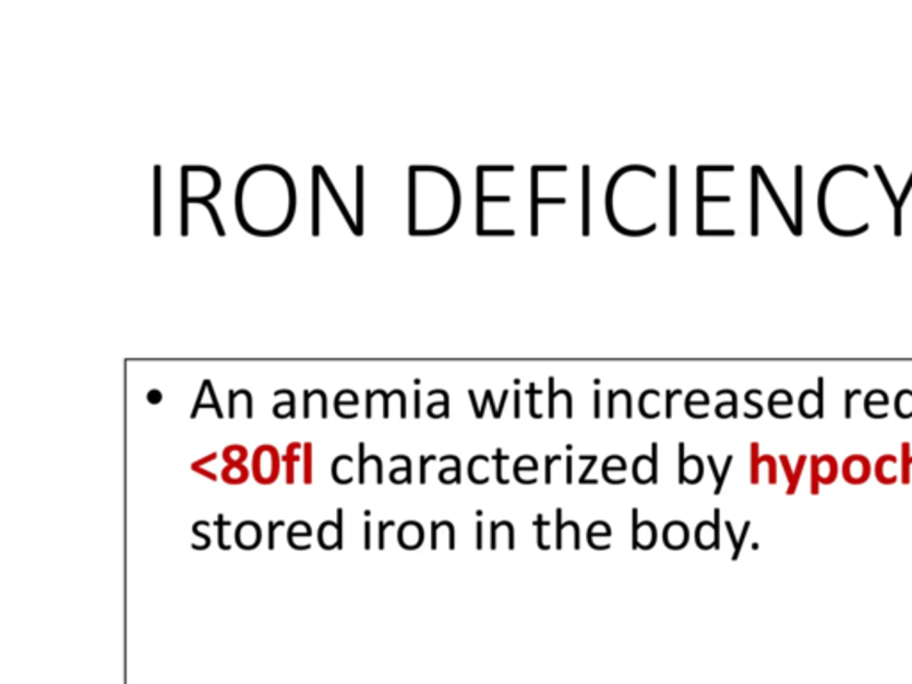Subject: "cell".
I'll list each match as a JSON object with an SVG mask.
<instances>
[{
    "instance_id": "obj_1",
    "label": "cell",
    "mask_w": 912,
    "mask_h": 684,
    "mask_svg": "<svg viewBox=\"0 0 912 684\" xmlns=\"http://www.w3.org/2000/svg\"><path fill=\"white\" fill-rule=\"evenodd\" d=\"M836 478H838V461L835 456H811V494H820V487L835 483Z\"/></svg>"
},
{
    "instance_id": "obj_2",
    "label": "cell",
    "mask_w": 912,
    "mask_h": 684,
    "mask_svg": "<svg viewBox=\"0 0 912 684\" xmlns=\"http://www.w3.org/2000/svg\"><path fill=\"white\" fill-rule=\"evenodd\" d=\"M253 476L259 483L269 485L278 478V453L275 447H259L253 458Z\"/></svg>"
},
{
    "instance_id": "obj_3",
    "label": "cell",
    "mask_w": 912,
    "mask_h": 684,
    "mask_svg": "<svg viewBox=\"0 0 912 684\" xmlns=\"http://www.w3.org/2000/svg\"><path fill=\"white\" fill-rule=\"evenodd\" d=\"M844 481H849L850 485H863L869 480V476L874 472V467L869 464L868 458L864 455H850L841 466Z\"/></svg>"
},
{
    "instance_id": "obj_4",
    "label": "cell",
    "mask_w": 912,
    "mask_h": 684,
    "mask_svg": "<svg viewBox=\"0 0 912 684\" xmlns=\"http://www.w3.org/2000/svg\"><path fill=\"white\" fill-rule=\"evenodd\" d=\"M633 476L641 485L658 481V444H652V456L640 455L636 458Z\"/></svg>"
},
{
    "instance_id": "obj_5",
    "label": "cell",
    "mask_w": 912,
    "mask_h": 684,
    "mask_svg": "<svg viewBox=\"0 0 912 684\" xmlns=\"http://www.w3.org/2000/svg\"><path fill=\"white\" fill-rule=\"evenodd\" d=\"M695 542L700 549H720V508L715 509V523L703 520L695 529Z\"/></svg>"
},
{
    "instance_id": "obj_6",
    "label": "cell",
    "mask_w": 912,
    "mask_h": 684,
    "mask_svg": "<svg viewBox=\"0 0 912 684\" xmlns=\"http://www.w3.org/2000/svg\"><path fill=\"white\" fill-rule=\"evenodd\" d=\"M658 539L655 523L638 525V509H633V549H652Z\"/></svg>"
},
{
    "instance_id": "obj_7",
    "label": "cell",
    "mask_w": 912,
    "mask_h": 684,
    "mask_svg": "<svg viewBox=\"0 0 912 684\" xmlns=\"http://www.w3.org/2000/svg\"><path fill=\"white\" fill-rule=\"evenodd\" d=\"M343 508L337 509V523L326 520L320 528V545L326 551H332L335 548H343Z\"/></svg>"
},
{
    "instance_id": "obj_8",
    "label": "cell",
    "mask_w": 912,
    "mask_h": 684,
    "mask_svg": "<svg viewBox=\"0 0 912 684\" xmlns=\"http://www.w3.org/2000/svg\"><path fill=\"white\" fill-rule=\"evenodd\" d=\"M261 540H263V531H261V526L253 520L241 523L239 528L236 529V542L241 549L250 551V549L259 548Z\"/></svg>"
},
{
    "instance_id": "obj_9",
    "label": "cell",
    "mask_w": 912,
    "mask_h": 684,
    "mask_svg": "<svg viewBox=\"0 0 912 684\" xmlns=\"http://www.w3.org/2000/svg\"><path fill=\"white\" fill-rule=\"evenodd\" d=\"M875 478L883 485H895L898 481V456L883 455L874 467Z\"/></svg>"
},
{
    "instance_id": "obj_10",
    "label": "cell",
    "mask_w": 912,
    "mask_h": 684,
    "mask_svg": "<svg viewBox=\"0 0 912 684\" xmlns=\"http://www.w3.org/2000/svg\"><path fill=\"white\" fill-rule=\"evenodd\" d=\"M663 540H665V545L669 549H683L686 548L689 540V529L688 526L681 523V520H674V523H669L667 528L663 529Z\"/></svg>"
},
{
    "instance_id": "obj_11",
    "label": "cell",
    "mask_w": 912,
    "mask_h": 684,
    "mask_svg": "<svg viewBox=\"0 0 912 684\" xmlns=\"http://www.w3.org/2000/svg\"><path fill=\"white\" fill-rule=\"evenodd\" d=\"M399 545L405 549H418L424 540L422 526L416 520H408L398 531Z\"/></svg>"
},
{
    "instance_id": "obj_12",
    "label": "cell",
    "mask_w": 912,
    "mask_h": 684,
    "mask_svg": "<svg viewBox=\"0 0 912 684\" xmlns=\"http://www.w3.org/2000/svg\"><path fill=\"white\" fill-rule=\"evenodd\" d=\"M446 545L447 549H455V528L452 523H432V549Z\"/></svg>"
},
{
    "instance_id": "obj_13",
    "label": "cell",
    "mask_w": 912,
    "mask_h": 684,
    "mask_svg": "<svg viewBox=\"0 0 912 684\" xmlns=\"http://www.w3.org/2000/svg\"><path fill=\"white\" fill-rule=\"evenodd\" d=\"M508 544V549H514V526L508 520H501V523H492L491 526V548H500V542Z\"/></svg>"
},
{
    "instance_id": "obj_14",
    "label": "cell",
    "mask_w": 912,
    "mask_h": 684,
    "mask_svg": "<svg viewBox=\"0 0 912 684\" xmlns=\"http://www.w3.org/2000/svg\"><path fill=\"white\" fill-rule=\"evenodd\" d=\"M704 475V466L703 460H700L699 456L692 455L686 456V460H684V466L680 469V481L684 483V481H688V483H697V481L703 480Z\"/></svg>"
},
{
    "instance_id": "obj_15",
    "label": "cell",
    "mask_w": 912,
    "mask_h": 684,
    "mask_svg": "<svg viewBox=\"0 0 912 684\" xmlns=\"http://www.w3.org/2000/svg\"><path fill=\"white\" fill-rule=\"evenodd\" d=\"M351 466H353V458L348 455H343L334 461V466H332V475H334V480L337 483H343V485H348L353 481V476H351Z\"/></svg>"
},
{
    "instance_id": "obj_16",
    "label": "cell",
    "mask_w": 912,
    "mask_h": 684,
    "mask_svg": "<svg viewBox=\"0 0 912 684\" xmlns=\"http://www.w3.org/2000/svg\"><path fill=\"white\" fill-rule=\"evenodd\" d=\"M489 464H491V460L487 456L480 455L472 458L471 464H469V476L475 483H487L489 481V475H487Z\"/></svg>"
},
{
    "instance_id": "obj_17",
    "label": "cell",
    "mask_w": 912,
    "mask_h": 684,
    "mask_svg": "<svg viewBox=\"0 0 912 684\" xmlns=\"http://www.w3.org/2000/svg\"><path fill=\"white\" fill-rule=\"evenodd\" d=\"M537 471H539V464H537L533 456H520L519 460L515 461L514 475L515 480L519 481V483H525L526 472H535L537 475Z\"/></svg>"
},
{
    "instance_id": "obj_18",
    "label": "cell",
    "mask_w": 912,
    "mask_h": 684,
    "mask_svg": "<svg viewBox=\"0 0 912 684\" xmlns=\"http://www.w3.org/2000/svg\"><path fill=\"white\" fill-rule=\"evenodd\" d=\"M911 469H912V452H911V444L909 442H903L902 444V458H900V481H902L903 485H909L911 483Z\"/></svg>"
},
{
    "instance_id": "obj_19",
    "label": "cell",
    "mask_w": 912,
    "mask_h": 684,
    "mask_svg": "<svg viewBox=\"0 0 912 684\" xmlns=\"http://www.w3.org/2000/svg\"><path fill=\"white\" fill-rule=\"evenodd\" d=\"M895 408H897V413L898 416H900V418H912L911 391H902V393L898 394L897 401H895Z\"/></svg>"
},
{
    "instance_id": "obj_20",
    "label": "cell",
    "mask_w": 912,
    "mask_h": 684,
    "mask_svg": "<svg viewBox=\"0 0 912 684\" xmlns=\"http://www.w3.org/2000/svg\"><path fill=\"white\" fill-rule=\"evenodd\" d=\"M224 480L232 485H239L248 480V469L244 466H228L224 469Z\"/></svg>"
},
{
    "instance_id": "obj_21",
    "label": "cell",
    "mask_w": 912,
    "mask_h": 684,
    "mask_svg": "<svg viewBox=\"0 0 912 684\" xmlns=\"http://www.w3.org/2000/svg\"><path fill=\"white\" fill-rule=\"evenodd\" d=\"M247 455V447L243 446H230L224 452V458L228 466H243Z\"/></svg>"
},
{
    "instance_id": "obj_22",
    "label": "cell",
    "mask_w": 912,
    "mask_h": 684,
    "mask_svg": "<svg viewBox=\"0 0 912 684\" xmlns=\"http://www.w3.org/2000/svg\"><path fill=\"white\" fill-rule=\"evenodd\" d=\"M626 471V460L622 458V456H610L607 461H604V466H602V476H604V480H607L608 476L612 475V472H621L624 475Z\"/></svg>"
},
{
    "instance_id": "obj_23",
    "label": "cell",
    "mask_w": 912,
    "mask_h": 684,
    "mask_svg": "<svg viewBox=\"0 0 912 684\" xmlns=\"http://www.w3.org/2000/svg\"><path fill=\"white\" fill-rule=\"evenodd\" d=\"M781 464L784 467V472H787L788 481H790V487H788V494L793 495L796 492V487H799V481L801 478L796 476L795 469H791L790 458L787 455H781Z\"/></svg>"
},
{
    "instance_id": "obj_24",
    "label": "cell",
    "mask_w": 912,
    "mask_h": 684,
    "mask_svg": "<svg viewBox=\"0 0 912 684\" xmlns=\"http://www.w3.org/2000/svg\"><path fill=\"white\" fill-rule=\"evenodd\" d=\"M391 480H393L394 483H404V481L410 483V481H412V461H408L405 467L394 469V471L391 472Z\"/></svg>"
},
{
    "instance_id": "obj_25",
    "label": "cell",
    "mask_w": 912,
    "mask_h": 684,
    "mask_svg": "<svg viewBox=\"0 0 912 684\" xmlns=\"http://www.w3.org/2000/svg\"><path fill=\"white\" fill-rule=\"evenodd\" d=\"M311 537L312 529L307 523H292L291 528L287 531V539H295V537Z\"/></svg>"
},
{
    "instance_id": "obj_26",
    "label": "cell",
    "mask_w": 912,
    "mask_h": 684,
    "mask_svg": "<svg viewBox=\"0 0 912 684\" xmlns=\"http://www.w3.org/2000/svg\"><path fill=\"white\" fill-rule=\"evenodd\" d=\"M751 452H753V464H751V469H753V480L754 485L759 483V466H761V456L757 455L759 452V444H753L751 447Z\"/></svg>"
},
{
    "instance_id": "obj_27",
    "label": "cell",
    "mask_w": 912,
    "mask_h": 684,
    "mask_svg": "<svg viewBox=\"0 0 912 684\" xmlns=\"http://www.w3.org/2000/svg\"><path fill=\"white\" fill-rule=\"evenodd\" d=\"M596 535H601V537H610V535H612V529H610V525H607V523H602V520H597V523H593V525L590 526V529H588V539H592V537H596Z\"/></svg>"
},
{
    "instance_id": "obj_28",
    "label": "cell",
    "mask_w": 912,
    "mask_h": 684,
    "mask_svg": "<svg viewBox=\"0 0 912 684\" xmlns=\"http://www.w3.org/2000/svg\"><path fill=\"white\" fill-rule=\"evenodd\" d=\"M441 481L444 483H453V481H460V466H453L449 469H442L441 475H439Z\"/></svg>"
},
{
    "instance_id": "obj_29",
    "label": "cell",
    "mask_w": 912,
    "mask_h": 684,
    "mask_svg": "<svg viewBox=\"0 0 912 684\" xmlns=\"http://www.w3.org/2000/svg\"><path fill=\"white\" fill-rule=\"evenodd\" d=\"M494 460L497 461V471H495V478H497V481H500V483H503V485H508V478H505V476H503V461H508V456L503 455V452H501V449H497V455L494 456Z\"/></svg>"
},
{
    "instance_id": "obj_30",
    "label": "cell",
    "mask_w": 912,
    "mask_h": 684,
    "mask_svg": "<svg viewBox=\"0 0 912 684\" xmlns=\"http://www.w3.org/2000/svg\"><path fill=\"white\" fill-rule=\"evenodd\" d=\"M190 202H196V204H204L207 209H209L211 216H213L214 224H216V228H218L219 236H224V228H221V224H219L218 213L214 209L213 205L209 204V200L205 199H193Z\"/></svg>"
},
{
    "instance_id": "obj_31",
    "label": "cell",
    "mask_w": 912,
    "mask_h": 684,
    "mask_svg": "<svg viewBox=\"0 0 912 684\" xmlns=\"http://www.w3.org/2000/svg\"><path fill=\"white\" fill-rule=\"evenodd\" d=\"M748 529H751V520H747L745 525H743L742 535H740V539H737L736 549H734L733 560L736 562L740 559V551H742L743 542L747 539Z\"/></svg>"
},
{
    "instance_id": "obj_32",
    "label": "cell",
    "mask_w": 912,
    "mask_h": 684,
    "mask_svg": "<svg viewBox=\"0 0 912 684\" xmlns=\"http://www.w3.org/2000/svg\"><path fill=\"white\" fill-rule=\"evenodd\" d=\"M731 464H733V455L728 456V460H725V466H723L722 475H720L719 483H717V489H715V494L719 495L723 489V481L728 478L729 469H731Z\"/></svg>"
},
{
    "instance_id": "obj_33",
    "label": "cell",
    "mask_w": 912,
    "mask_h": 684,
    "mask_svg": "<svg viewBox=\"0 0 912 684\" xmlns=\"http://www.w3.org/2000/svg\"><path fill=\"white\" fill-rule=\"evenodd\" d=\"M560 460H562V456L560 455L548 456V460H545V483H548V485H551V481H553V471H551V469H553V464L554 461Z\"/></svg>"
},
{
    "instance_id": "obj_34",
    "label": "cell",
    "mask_w": 912,
    "mask_h": 684,
    "mask_svg": "<svg viewBox=\"0 0 912 684\" xmlns=\"http://www.w3.org/2000/svg\"><path fill=\"white\" fill-rule=\"evenodd\" d=\"M305 449V481L307 483H311V458H312V446L311 444H305L303 446Z\"/></svg>"
},
{
    "instance_id": "obj_35",
    "label": "cell",
    "mask_w": 912,
    "mask_h": 684,
    "mask_svg": "<svg viewBox=\"0 0 912 684\" xmlns=\"http://www.w3.org/2000/svg\"><path fill=\"white\" fill-rule=\"evenodd\" d=\"M281 526H286V523H281V520H278V523H269V549H275V531H277V528H281Z\"/></svg>"
},
{
    "instance_id": "obj_36",
    "label": "cell",
    "mask_w": 912,
    "mask_h": 684,
    "mask_svg": "<svg viewBox=\"0 0 912 684\" xmlns=\"http://www.w3.org/2000/svg\"><path fill=\"white\" fill-rule=\"evenodd\" d=\"M391 526H394V520H388V523H380V544H379V548L382 549V551H384V549H385V537H384L385 529L391 528Z\"/></svg>"
},
{
    "instance_id": "obj_37",
    "label": "cell",
    "mask_w": 912,
    "mask_h": 684,
    "mask_svg": "<svg viewBox=\"0 0 912 684\" xmlns=\"http://www.w3.org/2000/svg\"><path fill=\"white\" fill-rule=\"evenodd\" d=\"M855 394H861L860 391H855V393H850L847 391V407H844V418L850 419L852 418V398H854Z\"/></svg>"
},
{
    "instance_id": "obj_38",
    "label": "cell",
    "mask_w": 912,
    "mask_h": 684,
    "mask_svg": "<svg viewBox=\"0 0 912 684\" xmlns=\"http://www.w3.org/2000/svg\"><path fill=\"white\" fill-rule=\"evenodd\" d=\"M432 460H435V456H421V483H427V466Z\"/></svg>"
},
{
    "instance_id": "obj_39",
    "label": "cell",
    "mask_w": 912,
    "mask_h": 684,
    "mask_svg": "<svg viewBox=\"0 0 912 684\" xmlns=\"http://www.w3.org/2000/svg\"><path fill=\"white\" fill-rule=\"evenodd\" d=\"M476 548H483V525H481L480 520H478V526H476Z\"/></svg>"
},
{
    "instance_id": "obj_40",
    "label": "cell",
    "mask_w": 912,
    "mask_h": 684,
    "mask_svg": "<svg viewBox=\"0 0 912 684\" xmlns=\"http://www.w3.org/2000/svg\"><path fill=\"white\" fill-rule=\"evenodd\" d=\"M596 461L597 456H590V464H588L587 469H585V472H583L581 478H579V483H587V476L590 475V471H592V467L593 464H596Z\"/></svg>"
},
{
    "instance_id": "obj_41",
    "label": "cell",
    "mask_w": 912,
    "mask_h": 684,
    "mask_svg": "<svg viewBox=\"0 0 912 684\" xmlns=\"http://www.w3.org/2000/svg\"><path fill=\"white\" fill-rule=\"evenodd\" d=\"M364 529H365V544H364V548L368 549V551H369V549H371V523H369V520H368V523H365Z\"/></svg>"
},
{
    "instance_id": "obj_42",
    "label": "cell",
    "mask_w": 912,
    "mask_h": 684,
    "mask_svg": "<svg viewBox=\"0 0 912 684\" xmlns=\"http://www.w3.org/2000/svg\"><path fill=\"white\" fill-rule=\"evenodd\" d=\"M193 531H194V535H196V537H200V539H204L205 540V545H207V548H209V544H211L209 535L200 533L199 525H194Z\"/></svg>"
},
{
    "instance_id": "obj_43",
    "label": "cell",
    "mask_w": 912,
    "mask_h": 684,
    "mask_svg": "<svg viewBox=\"0 0 912 684\" xmlns=\"http://www.w3.org/2000/svg\"><path fill=\"white\" fill-rule=\"evenodd\" d=\"M567 483H573V456L567 458Z\"/></svg>"
},
{
    "instance_id": "obj_44",
    "label": "cell",
    "mask_w": 912,
    "mask_h": 684,
    "mask_svg": "<svg viewBox=\"0 0 912 684\" xmlns=\"http://www.w3.org/2000/svg\"><path fill=\"white\" fill-rule=\"evenodd\" d=\"M148 399H151V404H160V393L152 391V393L148 394Z\"/></svg>"
},
{
    "instance_id": "obj_45",
    "label": "cell",
    "mask_w": 912,
    "mask_h": 684,
    "mask_svg": "<svg viewBox=\"0 0 912 684\" xmlns=\"http://www.w3.org/2000/svg\"><path fill=\"white\" fill-rule=\"evenodd\" d=\"M193 469H194V471L200 472V475L207 476V478H209V480L216 481V476L211 475V472L205 471V469H202V467H194L193 466Z\"/></svg>"
},
{
    "instance_id": "obj_46",
    "label": "cell",
    "mask_w": 912,
    "mask_h": 684,
    "mask_svg": "<svg viewBox=\"0 0 912 684\" xmlns=\"http://www.w3.org/2000/svg\"><path fill=\"white\" fill-rule=\"evenodd\" d=\"M601 413H599V393H596V418H599Z\"/></svg>"
},
{
    "instance_id": "obj_47",
    "label": "cell",
    "mask_w": 912,
    "mask_h": 684,
    "mask_svg": "<svg viewBox=\"0 0 912 684\" xmlns=\"http://www.w3.org/2000/svg\"><path fill=\"white\" fill-rule=\"evenodd\" d=\"M747 401L751 405H756V404H754L753 399L748 398V396H747ZM756 410H757V413H759V416H761V412H763L761 407H756Z\"/></svg>"
}]
</instances>
